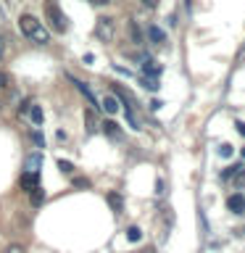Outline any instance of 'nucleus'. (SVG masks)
I'll list each match as a JSON object with an SVG mask.
<instances>
[{"mask_svg":"<svg viewBox=\"0 0 245 253\" xmlns=\"http://www.w3.org/2000/svg\"><path fill=\"white\" fill-rule=\"evenodd\" d=\"M19 29H21L24 37H29L32 42H37V45H47V42H50V32H47L42 27V21L35 19L32 13L19 16Z\"/></svg>","mask_w":245,"mask_h":253,"instance_id":"obj_1","label":"nucleus"},{"mask_svg":"<svg viewBox=\"0 0 245 253\" xmlns=\"http://www.w3.org/2000/svg\"><path fill=\"white\" fill-rule=\"evenodd\" d=\"M45 19L50 21V27L55 29V32H66V27H69V19H66V13L61 11L58 5L53 3H45Z\"/></svg>","mask_w":245,"mask_h":253,"instance_id":"obj_2","label":"nucleus"},{"mask_svg":"<svg viewBox=\"0 0 245 253\" xmlns=\"http://www.w3.org/2000/svg\"><path fill=\"white\" fill-rule=\"evenodd\" d=\"M116 35V24L114 19H108V16H100L98 21H95V37L100 40V42H111Z\"/></svg>","mask_w":245,"mask_h":253,"instance_id":"obj_3","label":"nucleus"},{"mask_svg":"<svg viewBox=\"0 0 245 253\" xmlns=\"http://www.w3.org/2000/svg\"><path fill=\"white\" fill-rule=\"evenodd\" d=\"M227 209L232 213H245V195L243 193H235L227 198Z\"/></svg>","mask_w":245,"mask_h":253,"instance_id":"obj_4","label":"nucleus"},{"mask_svg":"<svg viewBox=\"0 0 245 253\" xmlns=\"http://www.w3.org/2000/svg\"><path fill=\"white\" fill-rule=\"evenodd\" d=\"M100 108H103V111H108V114H116V111H119V98H116V92H108V95H103V100H100Z\"/></svg>","mask_w":245,"mask_h":253,"instance_id":"obj_5","label":"nucleus"},{"mask_svg":"<svg viewBox=\"0 0 245 253\" xmlns=\"http://www.w3.org/2000/svg\"><path fill=\"white\" fill-rule=\"evenodd\" d=\"M148 40L153 45H163L166 42V35H163V29L156 27V24H148Z\"/></svg>","mask_w":245,"mask_h":253,"instance_id":"obj_6","label":"nucleus"},{"mask_svg":"<svg viewBox=\"0 0 245 253\" xmlns=\"http://www.w3.org/2000/svg\"><path fill=\"white\" fill-rule=\"evenodd\" d=\"M37 185H40L37 171H24V174H21V187L27 190V193H29V190H35Z\"/></svg>","mask_w":245,"mask_h":253,"instance_id":"obj_7","label":"nucleus"},{"mask_svg":"<svg viewBox=\"0 0 245 253\" xmlns=\"http://www.w3.org/2000/svg\"><path fill=\"white\" fill-rule=\"evenodd\" d=\"M142 77H161V66H158L156 61H148L145 58V63H142Z\"/></svg>","mask_w":245,"mask_h":253,"instance_id":"obj_8","label":"nucleus"},{"mask_svg":"<svg viewBox=\"0 0 245 253\" xmlns=\"http://www.w3.org/2000/svg\"><path fill=\"white\" fill-rule=\"evenodd\" d=\"M229 179H232V187L243 190V187H245V169H243V166H237V169L229 174Z\"/></svg>","mask_w":245,"mask_h":253,"instance_id":"obj_9","label":"nucleus"},{"mask_svg":"<svg viewBox=\"0 0 245 253\" xmlns=\"http://www.w3.org/2000/svg\"><path fill=\"white\" fill-rule=\"evenodd\" d=\"M100 126H103V132H106L111 140H122V129H119V124H114V122H103Z\"/></svg>","mask_w":245,"mask_h":253,"instance_id":"obj_10","label":"nucleus"},{"mask_svg":"<svg viewBox=\"0 0 245 253\" xmlns=\"http://www.w3.org/2000/svg\"><path fill=\"white\" fill-rule=\"evenodd\" d=\"M71 82H74V84H77V90L82 92L87 100H90V106H98V98H95V95H92V90H90V87H87L84 82H77V79H71Z\"/></svg>","mask_w":245,"mask_h":253,"instance_id":"obj_11","label":"nucleus"},{"mask_svg":"<svg viewBox=\"0 0 245 253\" xmlns=\"http://www.w3.org/2000/svg\"><path fill=\"white\" fill-rule=\"evenodd\" d=\"M29 201H32V206H35V209H37V206H42L45 203V190L42 187H35V190H29Z\"/></svg>","mask_w":245,"mask_h":253,"instance_id":"obj_12","label":"nucleus"},{"mask_svg":"<svg viewBox=\"0 0 245 253\" xmlns=\"http://www.w3.org/2000/svg\"><path fill=\"white\" fill-rule=\"evenodd\" d=\"M29 119H32V124H42L45 122V114H42V106H35V103H32V108H29Z\"/></svg>","mask_w":245,"mask_h":253,"instance_id":"obj_13","label":"nucleus"},{"mask_svg":"<svg viewBox=\"0 0 245 253\" xmlns=\"http://www.w3.org/2000/svg\"><path fill=\"white\" fill-rule=\"evenodd\" d=\"M84 122H87V129H90V132H95V129L100 126V124H98V119H95V106L84 111Z\"/></svg>","mask_w":245,"mask_h":253,"instance_id":"obj_14","label":"nucleus"},{"mask_svg":"<svg viewBox=\"0 0 245 253\" xmlns=\"http://www.w3.org/2000/svg\"><path fill=\"white\" fill-rule=\"evenodd\" d=\"M126 29H129V37H132V42L134 45H142V32H140V27L134 21H129L126 24Z\"/></svg>","mask_w":245,"mask_h":253,"instance_id":"obj_15","label":"nucleus"},{"mask_svg":"<svg viewBox=\"0 0 245 253\" xmlns=\"http://www.w3.org/2000/svg\"><path fill=\"white\" fill-rule=\"evenodd\" d=\"M124 114H126V122H129L132 129H142V126H140V119H137V114H134V106H126Z\"/></svg>","mask_w":245,"mask_h":253,"instance_id":"obj_16","label":"nucleus"},{"mask_svg":"<svg viewBox=\"0 0 245 253\" xmlns=\"http://www.w3.org/2000/svg\"><path fill=\"white\" fill-rule=\"evenodd\" d=\"M108 203H111V209H114L116 213L124 211V201H122V195H119V193H108Z\"/></svg>","mask_w":245,"mask_h":253,"instance_id":"obj_17","label":"nucleus"},{"mask_svg":"<svg viewBox=\"0 0 245 253\" xmlns=\"http://www.w3.org/2000/svg\"><path fill=\"white\" fill-rule=\"evenodd\" d=\"M40 164H42V153H35L27 158V169L29 171H40Z\"/></svg>","mask_w":245,"mask_h":253,"instance_id":"obj_18","label":"nucleus"},{"mask_svg":"<svg viewBox=\"0 0 245 253\" xmlns=\"http://www.w3.org/2000/svg\"><path fill=\"white\" fill-rule=\"evenodd\" d=\"M140 84L145 87V90H150V92H156L158 87H161V84H158V79H156V77H142V79H140Z\"/></svg>","mask_w":245,"mask_h":253,"instance_id":"obj_19","label":"nucleus"},{"mask_svg":"<svg viewBox=\"0 0 245 253\" xmlns=\"http://www.w3.org/2000/svg\"><path fill=\"white\" fill-rule=\"evenodd\" d=\"M140 237H142L140 227H129V229H126V240H129V243H140Z\"/></svg>","mask_w":245,"mask_h":253,"instance_id":"obj_20","label":"nucleus"},{"mask_svg":"<svg viewBox=\"0 0 245 253\" xmlns=\"http://www.w3.org/2000/svg\"><path fill=\"white\" fill-rule=\"evenodd\" d=\"M58 169H61V174H74V164H71V161H63V158H61V161H58Z\"/></svg>","mask_w":245,"mask_h":253,"instance_id":"obj_21","label":"nucleus"},{"mask_svg":"<svg viewBox=\"0 0 245 253\" xmlns=\"http://www.w3.org/2000/svg\"><path fill=\"white\" fill-rule=\"evenodd\" d=\"M232 153H235V148L229 145V142H224V145H219V156H221V158H229Z\"/></svg>","mask_w":245,"mask_h":253,"instance_id":"obj_22","label":"nucleus"},{"mask_svg":"<svg viewBox=\"0 0 245 253\" xmlns=\"http://www.w3.org/2000/svg\"><path fill=\"white\" fill-rule=\"evenodd\" d=\"M74 187H90V179H87V177H74Z\"/></svg>","mask_w":245,"mask_h":253,"instance_id":"obj_23","label":"nucleus"},{"mask_svg":"<svg viewBox=\"0 0 245 253\" xmlns=\"http://www.w3.org/2000/svg\"><path fill=\"white\" fill-rule=\"evenodd\" d=\"M32 140H35L40 148H45V137H42V134H40V132H32Z\"/></svg>","mask_w":245,"mask_h":253,"instance_id":"obj_24","label":"nucleus"},{"mask_svg":"<svg viewBox=\"0 0 245 253\" xmlns=\"http://www.w3.org/2000/svg\"><path fill=\"white\" fill-rule=\"evenodd\" d=\"M142 5L148 8V11H153V8H158V0H140Z\"/></svg>","mask_w":245,"mask_h":253,"instance_id":"obj_25","label":"nucleus"},{"mask_svg":"<svg viewBox=\"0 0 245 253\" xmlns=\"http://www.w3.org/2000/svg\"><path fill=\"white\" fill-rule=\"evenodd\" d=\"M5 253H24V248H21V245H8Z\"/></svg>","mask_w":245,"mask_h":253,"instance_id":"obj_26","label":"nucleus"},{"mask_svg":"<svg viewBox=\"0 0 245 253\" xmlns=\"http://www.w3.org/2000/svg\"><path fill=\"white\" fill-rule=\"evenodd\" d=\"M235 126H237V132H240V134H245V122H237Z\"/></svg>","mask_w":245,"mask_h":253,"instance_id":"obj_27","label":"nucleus"},{"mask_svg":"<svg viewBox=\"0 0 245 253\" xmlns=\"http://www.w3.org/2000/svg\"><path fill=\"white\" fill-rule=\"evenodd\" d=\"M90 3H95V5H106V3H111V0H90Z\"/></svg>","mask_w":245,"mask_h":253,"instance_id":"obj_28","label":"nucleus"},{"mask_svg":"<svg viewBox=\"0 0 245 253\" xmlns=\"http://www.w3.org/2000/svg\"><path fill=\"white\" fill-rule=\"evenodd\" d=\"M3 53H5V45H3V40H0V58H3Z\"/></svg>","mask_w":245,"mask_h":253,"instance_id":"obj_29","label":"nucleus"},{"mask_svg":"<svg viewBox=\"0 0 245 253\" xmlns=\"http://www.w3.org/2000/svg\"><path fill=\"white\" fill-rule=\"evenodd\" d=\"M140 253H156V251H153V248H148V251H140Z\"/></svg>","mask_w":245,"mask_h":253,"instance_id":"obj_30","label":"nucleus"},{"mask_svg":"<svg viewBox=\"0 0 245 253\" xmlns=\"http://www.w3.org/2000/svg\"><path fill=\"white\" fill-rule=\"evenodd\" d=\"M243 156H245V150H243Z\"/></svg>","mask_w":245,"mask_h":253,"instance_id":"obj_31","label":"nucleus"}]
</instances>
